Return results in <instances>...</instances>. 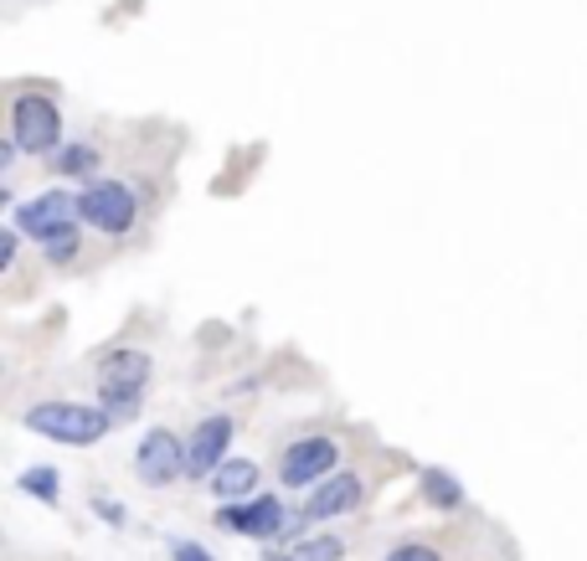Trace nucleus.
<instances>
[{
    "mask_svg": "<svg viewBox=\"0 0 587 561\" xmlns=\"http://www.w3.org/2000/svg\"><path fill=\"white\" fill-rule=\"evenodd\" d=\"M150 207V191H139L135 180H88L77 191V222H88L104 237H139Z\"/></svg>",
    "mask_w": 587,
    "mask_h": 561,
    "instance_id": "obj_1",
    "label": "nucleus"
},
{
    "mask_svg": "<svg viewBox=\"0 0 587 561\" xmlns=\"http://www.w3.org/2000/svg\"><path fill=\"white\" fill-rule=\"evenodd\" d=\"M31 433H42V438H57V444H73V448H93L104 444L108 428H114V417L108 407H93V402H73V397H52V402H36L21 413Z\"/></svg>",
    "mask_w": 587,
    "mask_h": 561,
    "instance_id": "obj_2",
    "label": "nucleus"
},
{
    "mask_svg": "<svg viewBox=\"0 0 587 561\" xmlns=\"http://www.w3.org/2000/svg\"><path fill=\"white\" fill-rule=\"evenodd\" d=\"M93 382H98V407H108L114 423H129L139 413V402H145V386H150V355L145 351H104L93 361Z\"/></svg>",
    "mask_w": 587,
    "mask_h": 561,
    "instance_id": "obj_3",
    "label": "nucleus"
},
{
    "mask_svg": "<svg viewBox=\"0 0 587 561\" xmlns=\"http://www.w3.org/2000/svg\"><path fill=\"white\" fill-rule=\"evenodd\" d=\"M11 145L31 160H52L62 149V108L46 89H11Z\"/></svg>",
    "mask_w": 587,
    "mask_h": 561,
    "instance_id": "obj_4",
    "label": "nucleus"
},
{
    "mask_svg": "<svg viewBox=\"0 0 587 561\" xmlns=\"http://www.w3.org/2000/svg\"><path fill=\"white\" fill-rule=\"evenodd\" d=\"M217 531L253 536V541H294V516L284 510L279 495H253V500L222 505L217 510Z\"/></svg>",
    "mask_w": 587,
    "mask_h": 561,
    "instance_id": "obj_5",
    "label": "nucleus"
},
{
    "mask_svg": "<svg viewBox=\"0 0 587 561\" xmlns=\"http://www.w3.org/2000/svg\"><path fill=\"white\" fill-rule=\"evenodd\" d=\"M346 444L335 438V433H304L294 444L279 454V485L284 489H310L319 479H331L335 464H340Z\"/></svg>",
    "mask_w": 587,
    "mask_h": 561,
    "instance_id": "obj_6",
    "label": "nucleus"
},
{
    "mask_svg": "<svg viewBox=\"0 0 587 561\" xmlns=\"http://www.w3.org/2000/svg\"><path fill=\"white\" fill-rule=\"evenodd\" d=\"M186 438H176L170 428H150L145 433V444L135 448V474L145 479L150 489H166V485H176L186 474Z\"/></svg>",
    "mask_w": 587,
    "mask_h": 561,
    "instance_id": "obj_7",
    "label": "nucleus"
},
{
    "mask_svg": "<svg viewBox=\"0 0 587 561\" xmlns=\"http://www.w3.org/2000/svg\"><path fill=\"white\" fill-rule=\"evenodd\" d=\"M227 448H232V417L227 413H211L196 423V433L186 438V479H196V485H207L211 474L227 464Z\"/></svg>",
    "mask_w": 587,
    "mask_h": 561,
    "instance_id": "obj_8",
    "label": "nucleus"
},
{
    "mask_svg": "<svg viewBox=\"0 0 587 561\" xmlns=\"http://www.w3.org/2000/svg\"><path fill=\"white\" fill-rule=\"evenodd\" d=\"M366 500V474L361 469H346V474H331V479H319V489L304 495V516L310 520H335L356 510Z\"/></svg>",
    "mask_w": 587,
    "mask_h": 561,
    "instance_id": "obj_9",
    "label": "nucleus"
},
{
    "mask_svg": "<svg viewBox=\"0 0 587 561\" xmlns=\"http://www.w3.org/2000/svg\"><path fill=\"white\" fill-rule=\"evenodd\" d=\"M15 222L27 227L31 237H46V232H57V227L77 222V191H36L31 201H15Z\"/></svg>",
    "mask_w": 587,
    "mask_h": 561,
    "instance_id": "obj_10",
    "label": "nucleus"
},
{
    "mask_svg": "<svg viewBox=\"0 0 587 561\" xmlns=\"http://www.w3.org/2000/svg\"><path fill=\"white\" fill-rule=\"evenodd\" d=\"M253 489H258V464L253 458H227L222 469L211 474V495H217L222 505L253 500Z\"/></svg>",
    "mask_w": 587,
    "mask_h": 561,
    "instance_id": "obj_11",
    "label": "nucleus"
},
{
    "mask_svg": "<svg viewBox=\"0 0 587 561\" xmlns=\"http://www.w3.org/2000/svg\"><path fill=\"white\" fill-rule=\"evenodd\" d=\"M36 252H42V258L57 268V273L77 268V263H83V232H77V222H67V227H57V232L36 237Z\"/></svg>",
    "mask_w": 587,
    "mask_h": 561,
    "instance_id": "obj_12",
    "label": "nucleus"
},
{
    "mask_svg": "<svg viewBox=\"0 0 587 561\" xmlns=\"http://www.w3.org/2000/svg\"><path fill=\"white\" fill-rule=\"evenodd\" d=\"M46 165H52L57 176H93V170L104 165V149H98V145H88V139H83V145H62Z\"/></svg>",
    "mask_w": 587,
    "mask_h": 561,
    "instance_id": "obj_13",
    "label": "nucleus"
},
{
    "mask_svg": "<svg viewBox=\"0 0 587 561\" xmlns=\"http://www.w3.org/2000/svg\"><path fill=\"white\" fill-rule=\"evenodd\" d=\"M422 500L438 505V510H459L464 505V485L443 469H422Z\"/></svg>",
    "mask_w": 587,
    "mask_h": 561,
    "instance_id": "obj_14",
    "label": "nucleus"
},
{
    "mask_svg": "<svg viewBox=\"0 0 587 561\" xmlns=\"http://www.w3.org/2000/svg\"><path fill=\"white\" fill-rule=\"evenodd\" d=\"M289 551H294V561H340L346 557V541H340V536H310V541H289Z\"/></svg>",
    "mask_w": 587,
    "mask_h": 561,
    "instance_id": "obj_15",
    "label": "nucleus"
},
{
    "mask_svg": "<svg viewBox=\"0 0 587 561\" xmlns=\"http://www.w3.org/2000/svg\"><path fill=\"white\" fill-rule=\"evenodd\" d=\"M381 561H443V547H438V541H422V536H407V541H397Z\"/></svg>",
    "mask_w": 587,
    "mask_h": 561,
    "instance_id": "obj_16",
    "label": "nucleus"
},
{
    "mask_svg": "<svg viewBox=\"0 0 587 561\" xmlns=\"http://www.w3.org/2000/svg\"><path fill=\"white\" fill-rule=\"evenodd\" d=\"M15 485L27 489L31 500H42V505H57V469H27Z\"/></svg>",
    "mask_w": 587,
    "mask_h": 561,
    "instance_id": "obj_17",
    "label": "nucleus"
},
{
    "mask_svg": "<svg viewBox=\"0 0 587 561\" xmlns=\"http://www.w3.org/2000/svg\"><path fill=\"white\" fill-rule=\"evenodd\" d=\"M170 561H217V557H211L201 541H186V536H176V541H170Z\"/></svg>",
    "mask_w": 587,
    "mask_h": 561,
    "instance_id": "obj_18",
    "label": "nucleus"
},
{
    "mask_svg": "<svg viewBox=\"0 0 587 561\" xmlns=\"http://www.w3.org/2000/svg\"><path fill=\"white\" fill-rule=\"evenodd\" d=\"M93 510H98V516H104L108 526H119V531H124V520H129V510H124L119 500H104V495H98V500H93Z\"/></svg>",
    "mask_w": 587,
    "mask_h": 561,
    "instance_id": "obj_19",
    "label": "nucleus"
},
{
    "mask_svg": "<svg viewBox=\"0 0 587 561\" xmlns=\"http://www.w3.org/2000/svg\"><path fill=\"white\" fill-rule=\"evenodd\" d=\"M263 561H294V551H289V547H273V551H269V557H263Z\"/></svg>",
    "mask_w": 587,
    "mask_h": 561,
    "instance_id": "obj_20",
    "label": "nucleus"
}]
</instances>
